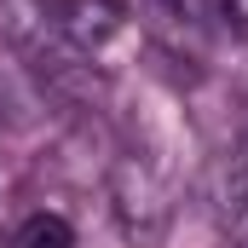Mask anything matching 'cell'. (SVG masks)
Listing matches in <instances>:
<instances>
[{
  "label": "cell",
  "mask_w": 248,
  "mask_h": 248,
  "mask_svg": "<svg viewBox=\"0 0 248 248\" xmlns=\"http://www.w3.org/2000/svg\"><path fill=\"white\" fill-rule=\"evenodd\" d=\"M58 12H63L58 23L87 46V52H104L110 41H122V35H127V12L116 6V0H63Z\"/></svg>",
  "instance_id": "cell-1"
},
{
  "label": "cell",
  "mask_w": 248,
  "mask_h": 248,
  "mask_svg": "<svg viewBox=\"0 0 248 248\" xmlns=\"http://www.w3.org/2000/svg\"><path fill=\"white\" fill-rule=\"evenodd\" d=\"M12 248H75V231H69V219L63 214H29L17 231H12Z\"/></svg>",
  "instance_id": "cell-2"
}]
</instances>
